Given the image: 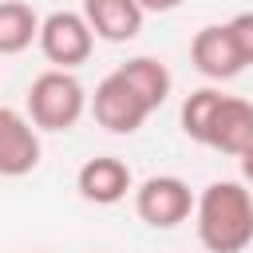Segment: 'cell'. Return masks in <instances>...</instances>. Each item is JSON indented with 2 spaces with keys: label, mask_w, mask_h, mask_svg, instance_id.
I'll list each match as a JSON object with an SVG mask.
<instances>
[{
  "label": "cell",
  "mask_w": 253,
  "mask_h": 253,
  "mask_svg": "<svg viewBox=\"0 0 253 253\" xmlns=\"http://www.w3.org/2000/svg\"><path fill=\"white\" fill-rule=\"evenodd\" d=\"M194 225L210 253H245L253 245V194L245 182H210L194 202Z\"/></svg>",
  "instance_id": "cell-1"
},
{
  "label": "cell",
  "mask_w": 253,
  "mask_h": 253,
  "mask_svg": "<svg viewBox=\"0 0 253 253\" xmlns=\"http://www.w3.org/2000/svg\"><path fill=\"white\" fill-rule=\"evenodd\" d=\"M87 111V91L75 71L47 67L28 87V119L40 130H71Z\"/></svg>",
  "instance_id": "cell-2"
},
{
  "label": "cell",
  "mask_w": 253,
  "mask_h": 253,
  "mask_svg": "<svg viewBox=\"0 0 253 253\" xmlns=\"http://www.w3.org/2000/svg\"><path fill=\"white\" fill-rule=\"evenodd\" d=\"M36 43H40V51H43L47 63L71 71V67H79V63L91 59V51H95V32H91V24H87L83 12L59 8V12H47V16L40 20V40H36Z\"/></svg>",
  "instance_id": "cell-3"
},
{
  "label": "cell",
  "mask_w": 253,
  "mask_h": 253,
  "mask_svg": "<svg viewBox=\"0 0 253 253\" xmlns=\"http://www.w3.org/2000/svg\"><path fill=\"white\" fill-rule=\"evenodd\" d=\"M91 111H95V123H99L103 130H111V134H134V130L154 115L150 103H146L119 71H111V75L99 79V87H95V95H91Z\"/></svg>",
  "instance_id": "cell-4"
},
{
  "label": "cell",
  "mask_w": 253,
  "mask_h": 253,
  "mask_svg": "<svg viewBox=\"0 0 253 253\" xmlns=\"http://www.w3.org/2000/svg\"><path fill=\"white\" fill-rule=\"evenodd\" d=\"M194 194L182 178L174 174H150L138 190H134V213L150 225V229H174L194 213Z\"/></svg>",
  "instance_id": "cell-5"
},
{
  "label": "cell",
  "mask_w": 253,
  "mask_h": 253,
  "mask_svg": "<svg viewBox=\"0 0 253 253\" xmlns=\"http://www.w3.org/2000/svg\"><path fill=\"white\" fill-rule=\"evenodd\" d=\"M40 126L0 103V178H24L40 166Z\"/></svg>",
  "instance_id": "cell-6"
},
{
  "label": "cell",
  "mask_w": 253,
  "mask_h": 253,
  "mask_svg": "<svg viewBox=\"0 0 253 253\" xmlns=\"http://www.w3.org/2000/svg\"><path fill=\"white\" fill-rule=\"evenodd\" d=\"M134 186L130 178V166L115 154H99V158H87L75 174V190L83 202L91 206H115L126 198V190Z\"/></svg>",
  "instance_id": "cell-7"
},
{
  "label": "cell",
  "mask_w": 253,
  "mask_h": 253,
  "mask_svg": "<svg viewBox=\"0 0 253 253\" xmlns=\"http://www.w3.org/2000/svg\"><path fill=\"white\" fill-rule=\"evenodd\" d=\"M206 146L233 154V158L249 154L253 150V103L241 95H221L213 123H210V134H206Z\"/></svg>",
  "instance_id": "cell-8"
},
{
  "label": "cell",
  "mask_w": 253,
  "mask_h": 253,
  "mask_svg": "<svg viewBox=\"0 0 253 253\" xmlns=\"http://www.w3.org/2000/svg\"><path fill=\"white\" fill-rule=\"evenodd\" d=\"M190 59H194V67L206 79H217V83L245 71L241 55H237V43L229 36V24H206V28H198V36L190 43Z\"/></svg>",
  "instance_id": "cell-9"
},
{
  "label": "cell",
  "mask_w": 253,
  "mask_h": 253,
  "mask_svg": "<svg viewBox=\"0 0 253 253\" xmlns=\"http://www.w3.org/2000/svg\"><path fill=\"white\" fill-rule=\"evenodd\" d=\"M83 16L95 32V40L126 43L142 32V4L138 0H83Z\"/></svg>",
  "instance_id": "cell-10"
},
{
  "label": "cell",
  "mask_w": 253,
  "mask_h": 253,
  "mask_svg": "<svg viewBox=\"0 0 253 253\" xmlns=\"http://www.w3.org/2000/svg\"><path fill=\"white\" fill-rule=\"evenodd\" d=\"M146 103H150V111H158L166 99H170V87H174V79H170V71H166V63L162 59H154V55H134V59H126V63H119L115 67Z\"/></svg>",
  "instance_id": "cell-11"
},
{
  "label": "cell",
  "mask_w": 253,
  "mask_h": 253,
  "mask_svg": "<svg viewBox=\"0 0 253 253\" xmlns=\"http://www.w3.org/2000/svg\"><path fill=\"white\" fill-rule=\"evenodd\" d=\"M40 40V16L24 0H0V55H20Z\"/></svg>",
  "instance_id": "cell-12"
},
{
  "label": "cell",
  "mask_w": 253,
  "mask_h": 253,
  "mask_svg": "<svg viewBox=\"0 0 253 253\" xmlns=\"http://www.w3.org/2000/svg\"><path fill=\"white\" fill-rule=\"evenodd\" d=\"M221 95L225 91H217V87H198V91H190L186 95V103H182V130H186V138H194V142H202L206 146V134H210V123H213V111H217V103H221Z\"/></svg>",
  "instance_id": "cell-13"
},
{
  "label": "cell",
  "mask_w": 253,
  "mask_h": 253,
  "mask_svg": "<svg viewBox=\"0 0 253 253\" xmlns=\"http://www.w3.org/2000/svg\"><path fill=\"white\" fill-rule=\"evenodd\" d=\"M225 24H229V36H233V43H237L241 63L253 67V12H237V16L225 20Z\"/></svg>",
  "instance_id": "cell-14"
},
{
  "label": "cell",
  "mask_w": 253,
  "mask_h": 253,
  "mask_svg": "<svg viewBox=\"0 0 253 253\" xmlns=\"http://www.w3.org/2000/svg\"><path fill=\"white\" fill-rule=\"evenodd\" d=\"M142 4V12H174V8H182V0H138Z\"/></svg>",
  "instance_id": "cell-15"
},
{
  "label": "cell",
  "mask_w": 253,
  "mask_h": 253,
  "mask_svg": "<svg viewBox=\"0 0 253 253\" xmlns=\"http://www.w3.org/2000/svg\"><path fill=\"white\" fill-rule=\"evenodd\" d=\"M241 178H245V182H253V150H249V154H241Z\"/></svg>",
  "instance_id": "cell-16"
}]
</instances>
